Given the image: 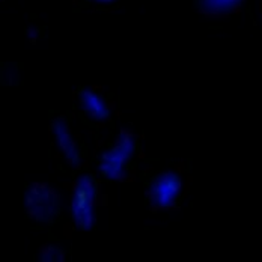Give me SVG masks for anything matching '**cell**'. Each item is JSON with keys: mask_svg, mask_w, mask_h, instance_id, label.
I'll use <instances>...</instances> for the list:
<instances>
[{"mask_svg": "<svg viewBox=\"0 0 262 262\" xmlns=\"http://www.w3.org/2000/svg\"><path fill=\"white\" fill-rule=\"evenodd\" d=\"M60 191L47 181H33L23 193V208L27 217L39 225L53 223L62 212Z\"/></svg>", "mask_w": 262, "mask_h": 262, "instance_id": "6da1fadb", "label": "cell"}, {"mask_svg": "<svg viewBox=\"0 0 262 262\" xmlns=\"http://www.w3.org/2000/svg\"><path fill=\"white\" fill-rule=\"evenodd\" d=\"M98 185L94 177L83 173L73 184L68 212L73 225L80 231H91L97 222Z\"/></svg>", "mask_w": 262, "mask_h": 262, "instance_id": "7a4b0ae2", "label": "cell"}, {"mask_svg": "<svg viewBox=\"0 0 262 262\" xmlns=\"http://www.w3.org/2000/svg\"><path fill=\"white\" fill-rule=\"evenodd\" d=\"M38 261L41 262H63L65 261V250L56 244V243H49L44 244L39 252H38Z\"/></svg>", "mask_w": 262, "mask_h": 262, "instance_id": "ba28073f", "label": "cell"}, {"mask_svg": "<svg viewBox=\"0 0 262 262\" xmlns=\"http://www.w3.org/2000/svg\"><path fill=\"white\" fill-rule=\"evenodd\" d=\"M244 0H198V8L208 17H223L235 12Z\"/></svg>", "mask_w": 262, "mask_h": 262, "instance_id": "52a82bcc", "label": "cell"}, {"mask_svg": "<svg viewBox=\"0 0 262 262\" xmlns=\"http://www.w3.org/2000/svg\"><path fill=\"white\" fill-rule=\"evenodd\" d=\"M137 140L128 130H121L98 158V172L108 181H122L136 156Z\"/></svg>", "mask_w": 262, "mask_h": 262, "instance_id": "3957f363", "label": "cell"}, {"mask_svg": "<svg viewBox=\"0 0 262 262\" xmlns=\"http://www.w3.org/2000/svg\"><path fill=\"white\" fill-rule=\"evenodd\" d=\"M53 142L62 158L71 166L77 167L81 163V151L76 139L74 131L71 130L70 124L63 118H57L52 122Z\"/></svg>", "mask_w": 262, "mask_h": 262, "instance_id": "5b68a950", "label": "cell"}, {"mask_svg": "<svg viewBox=\"0 0 262 262\" xmlns=\"http://www.w3.org/2000/svg\"><path fill=\"white\" fill-rule=\"evenodd\" d=\"M26 36L29 41H38V38H39V29L36 26H29L26 29Z\"/></svg>", "mask_w": 262, "mask_h": 262, "instance_id": "30bf717a", "label": "cell"}, {"mask_svg": "<svg viewBox=\"0 0 262 262\" xmlns=\"http://www.w3.org/2000/svg\"><path fill=\"white\" fill-rule=\"evenodd\" d=\"M80 108L83 113L97 122H104L110 118V105L104 97L92 88H84L79 95Z\"/></svg>", "mask_w": 262, "mask_h": 262, "instance_id": "8992f818", "label": "cell"}, {"mask_svg": "<svg viewBox=\"0 0 262 262\" xmlns=\"http://www.w3.org/2000/svg\"><path fill=\"white\" fill-rule=\"evenodd\" d=\"M0 77H2V83H5L6 86H14L20 80V71L15 65L6 63V65H3V68L0 71Z\"/></svg>", "mask_w": 262, "mask_h": 262, "instance_id": "9c48e42d", "label": "cell"}, {"mask_svg": "<svg viewBox=\"0 0 262 262\" xmlns=\"http://www.w3.org/2000/svg\"><path fill=\"white\" fill-rule=\"evenodd\" d=\"M84 2H89V3H94V5H113L118 0H84Z\"/></svg>", "mask_w": 262, "mask_h": 262, "instance_id": "8fae6325", "label": "cell"}, {"mask_svg": "<svg viewBox=\"0 0 262 262\" xmlns=\"http://www.w3.org/2000/svg\"><path fill=\"white\" fill-rule=\"evenodd\" d=\"M183 194V180L173 170H163L148 187V199L157 210H170Z\"/></svg>", "mask_w": 262, "mask_h": 262, "instance_id": "277c9868", "label": "cell"}]
</instances>
